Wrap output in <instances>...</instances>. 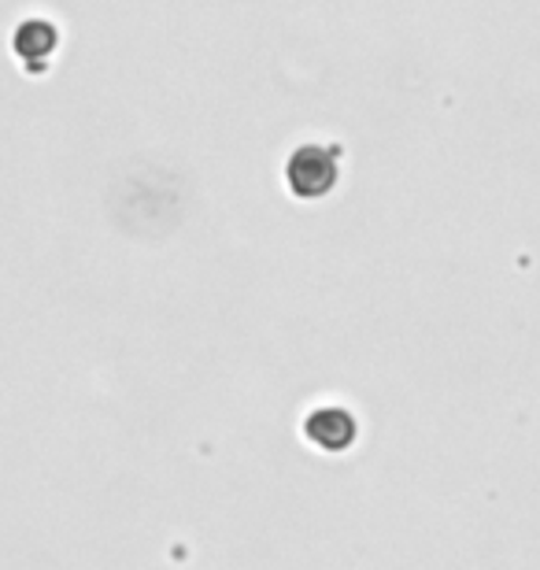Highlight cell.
Here are the masks:
<instances>
[{"label":"cell","instance_id":"cell-2","mask_svg":"<svg viewBox=\"0 0 540 570\" xmlns=\"http://www.w3.org/2000/svg\"><path fill=\"white\" fill-rule=\"evenodd\" d=\"M355 433H360L355 415L344 412L337 404L315 407V412L304 419V438L323 452H344L355 441Z\"/></svg>","mask_w":540,"mask_h":570},{"label":"cell","instance_id":"cell-1","mask_svg":"<svg viewBox=\"0 0 540 570\" xmlns=\"http://www.w3.org/2000/svg\"><path fill=\"white\" fill-rule=\"evenodd\" d=\"M341 178V164L337 153L326 145H301L285 164V186H289L293 197L301 200H318L337 186Z\"/></svg>","mask_w":540,"mask_h":570},{"label":"cell","instance_id":"cell-3","mask_svg":"<svg viewBox=\"0 0 540 570\" xmlns=\"http://www.w3.org/2000/svg\"><path fill=\"white\" fill-rule=\"evenodd\" d=\"M56 45H60V38H56V27H52V22H45V19H27L16 30V52L33 67H41L45 56L56 52Z\"/></svg>","mask_w":540,"mask_h":570}]
</instances>
